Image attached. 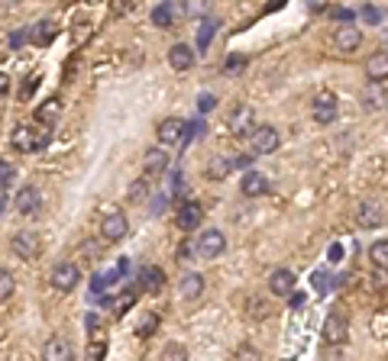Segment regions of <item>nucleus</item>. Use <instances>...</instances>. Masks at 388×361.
<instances>
[{"mask_svg": "<svg viewBox=\"0 0 388 361\" xmlns=\"http://www.w3.org/2000/svg\"><path fill=\"white\" fill-rule=\"evenodd\" d=\"M46 142H49V132H43L39 126H33V123L16 126L14 136H10V146H14L16 152H36V149H43Z\"/></svg>", "mask_w": 388, "mask_h": 361, "instance_id": "obj_1", "label": "nucleus"}, {"mask_svg": "<svg viewBox=\"0 0 388 361\" xmlns=\"http://www.w3.org/2000/svg\"><path fill=\"white\" fill-rule=\"evenodd\" d=\"M226 129H230V136H236V139H246L249 132L256 129V113L249 104H236L230 110V117H226Z\"/></svg>", "mask_w": 388, "mask_h": 361, "instance_id": "obj_2", "label": "nucleus"}, {"mask_svg": "<svg viewBox=\"0 0 388 361\" xmlns=\"http://www.w3.org/2000/svg\"><path fill=\"white\" fill-rule=\"evenodd\" d=\"M52 287H56L58 293H71L78 287V281H81V268H78L75 262H58L56 268H52Z\"/></svg>", "mask_w": 388, "mask_h": 361, "instance_id": "obj_3", "label": "nucleus"}, {"mask_svg": "<svg viewBox=\"0 0 388 361\" xmlns=\"http://www.w3.org/2000/svg\"><path fill=\"white\" fill-rule=\"evenodd\" d=\"M324 342H327V345H346V342H350V323H346V316L340 310L327 313V320H324Z\"/></svg>", "mask_w": 388, "mask_h": 361, "instance_id": "obj_4", "label": "nucleus"}, {"mask_svg": "<svg viewBox=\"0 0 388 361\" xmlns=\"http://www.w3.org/2000/svg\"><path fill=\"white\" fill-rule=\"evenodd\" d=\"M127 232H130V220L120 210H110V213L100 220V236H104V242H120V239H127Z\"/></svg>", "mask_w": 388, "mask_h": 361, "instance_id": "obj_5", "label": "nucleus"}, {"mask_svg": "<svg viewBox=\"0 0 388 361\" xmlns=\"http://www.w3.org/2000/svg\"><path fill=\"white\" fill-rule=\"evenodd\" d=\"M249 139H253L256 155H272L278 149V142H282V136H278V129L272 123H266V126H256V129L249 132Z\"/></svg>", "mask_w": 388, "mask_h": 361, "instance_id": "obj_6", "label": "nucleus"}, {"mask_svg": "<svg viewBox=\"0 0 388 361\" xmlns=\"http://www.w3.org/2000/svg\"><path fill=\"white\" fill-rule=\"evenodd\" d=\"M14 210L20 216H36L39 210H43V194H39V188H33V184H26V188L16 190L14 197Z\"/></svg>", "mask_w": 388, "mask_h": 361, "instance_id": "obj_7", "label": "nucleus"}, {"mask_svg": "<svg viewBox=\"0 0 388 361\" xmlns=\"http://www.w3.org/2000/svg\"><path fill=\"white\" fill-rule=\"evenodd\" d=\"M10 249H14L16 258H23V262H33V258H39V252H43V242H39V236H36V232H16V236L10 239Z\"/></svg>", "mask_w": 388, "mask_h": 361, "instance_id": "obj_8", "label": "nucleus"}, {"mask_svg": "<svg viewBox=\"0 0 388 361\" xmlns=\"http://www.w3.org/2000/svg\"><path fill=\"white\" fill-rule=\"evenodd\" d=\"M226 252V236L220 230H204L198 236V255L201 258H220Z\"/></svg>", "mask_w": 388, "mask_h": 361, "instance_id": "obj_9", "label": "nucleus"}, {"mask_svg": "<svg viewBox=\"0 0 388 361\" xmlns=\"http://www.w3.org/2000/svg\"><path fill=\"white\" fill-rule=\"evenodd\" d=\"M353 220L362 230H379L382 222H385V213H382V207L375 200H362L360 207L353 210Z\"/></svg>", "mask_w": 388, "mask_h": 361, "instance_id": "obj_10", "label": "nucleus"}, {"mask_svg": "<svg viewBox=\"0 0 388 361\" xmlns=\"http://www.w3.org/2000/svg\"><path fill=\"white\" fill-rule=\"evenodd\" d=\"M201 220H204V210H201L198 200L182 203V207H178V213H175V226L182 232H194L201 226Z\"/></svg>", "mask_w": 388, "mask_h": 361, "instance_id": "obj_11", "label": "nucleus"}, {"mask_svg": "<svg viewBox=\"0 0 388 361\" xmlns=\"http://www.w3.org/2000/svg\"><path fill=\"white\" fill-rule=\"evenodd\" d=\"M333 45H337L343 55L356 52L362 45V29H356L353 23H343V26H337V33H333Z\"/></svg>", "mask_w": 388, "mask_h": 361, "instance_id": "obj_12", "label": "nucleus"}, {"mask_svg": "<svg viewBox=\"0 0 388 361\" xmlns=\"http://www.w3.org/2000/svg\"><path fill=\"white\" fill-rule=\"evenodd\" d=\"M298 287V278H295V271L288 268H276L272 274H268V293L272 297H288L291 291Z\"/></svg>", "mask_w": 388, "mask_h": 361, "instance_id": "obj_13", "label": "nucleus"}, {"mask_svg": "<svg viewBox=\"0 0 388 361\" xmlns=\"http://www.w3.org/2000/svg\"><path fill=\"white\" fill-rule=\"evenodd\" d=\"M314 119H318L320 126H330L333 119H337V97H333L330 90H324V94L314 97Z\"/></svg>", "mask_w": 388, "mask_h": 361, "instance_id": "obj_14", "label": "nucleus"}, {"mask_svg": "<svg viewBox=\"0 0 388 361\" xmlns=\"http://www.w3.org/2000/svg\"><path fill=\"white\" fill-rule=\"evenodd\" d=\"M142 168H146L149 178H159V174L169 171V152L165 149H146V155H142Z\"/></svg>", "mask_w": 388, "mask_h": 361, "instance_id": "obj_15", "label": "nucleus"}, {"mask_svg": "<svg viewBox=\"0 0 388 361\" xmlns=\"http://www.w3.org/2000/svg\"><path fill=\"white\" fill-rule=\"evenodd\" d=\"M268 190V178L262 171H246L240 180V194L243 197H262Z\"/></svg>", "mask_w": 388, "mask_h": 361, "instance_id": "obj_16", "label": "nucleus"}, {"mask_svg": "<svg viewBox=\"0 0 388 361\" xmlns=\"http://www.w3.org/2000/svg\"><path fill=\"white\" fill-rule=\"evenodd\" d=\"M194 49L191 45H184V42H178V45H172L169 49V65L175 71H188V68H194Z\"/></svg>", "mask_w": 388, "mask_h": 361, "instance_id": "obj_17", "label": "nucleus"}, {"mask_svg": "<svg viewBox=\"0 0 388 361\" xmlns=\"http://www.w3.org/2000/svg\"><path fill=\"white\" fill-rule=\"evenodd\" d=\"M362 104L366 110H388V90L379 81H369V87L362 90Z\"/></svg>", "mask_w": 388, "mask_h": 361, "instance_id": "obj_18", "label": "nucleus"}, {"mask_svg": "<svg viewBox=\"0 0 388 361\" xmlns=\"http://www.w3.org/2000/svg\"><path fill=\"white\" fill-rule=\"evenodd\" d=\"M184 119H178V117H169V119H162L159 123V139L165 142V146H175V142H182V136H184Z\"/></svg>", "mask_w": 388, "mask_h": 361, "instance_id": "obj_19", "label": "nucleus"}, {"mask_svg": "<svg viewBox=\"0 0 388 361\" xmlns=\"http://www.w3.org/2000/svg\"><path fill=\"white\" fill-rule=\"evenodd\" d=\"M366 77L369 81H388V52H375V55L366 58Z\"/></svg>", "mask_w": 388, "mask_h": 361, "instance_id": "obj_20", "label": "nucleus"}, {"mask_svg": "<svg viewBox=\"0 0 388 361\" xmlns=\"http://www.w3.org/2000/svg\"><path fill=\"white\" fill-rule=\"evenodd\" d=\"M71 345L65 339H58V335H52L49 342H46V348H43V358L46 361H71Z\"/></svg>", "mask_w": 388, "mask_h": 361, "instance_id": "obj_21", "label": "nucleus"}, {"mask_svg": "<svg viewBox=\"0 0 388 361\" xmlns=\"http://www.w3.org/2000/svg\"><path fill=\"white\" fill-rule=\"evenodd\" d=\"M56 36H58V26L52 20H43V23H36V26H29V42H33V45H49Z\"/></svg>", "mask_w": 388, "mask_h": 361, "instance_id": "obj_22", "label": "nucleus"}, {"mask_svg": "<svg viewBox=\"0 0 388 361\" xmlns=\"http://www.w3.org/2000/svg\"><path fill=\"white\" fill-rule=\"evenodd\" d=\"M58 117H62V100L58 97H49L46 104L36 107V123L39 126H52Z\"/></svg>", "mask_w": 388, "mask_h": 361, "instance_id": "obj_23", "label": "nucleus"}, {"mask_svg": "<svg viewBox=\"0 0 388 361\" xmlns=\"http://www.w3.org/2000/svg\"><path fill=\"white\" fill-rule=\"evenodd\" d=\"M201 293H204V274H184L182 278V297L184 300H198Z\"/></svg>", "mask_w": 388, "mask_h": 361, "instance_id": "obj_24", "label": "nucleus"}, {"mask_svg": "<svg viewBox=\"0 0 388 361\" xmlns=\"http://www.w3.org/2000/svg\"><path fill=\"white\" fill-rule=\"evenodd\" d=\"M140 287H146L149 293H159L165 287V274L159 268H142L140 271Z\"/></svg>", "mask_w": 388, "mask_h": 361, "instance_id": "obj_25", "label": "nucleus"}, {"mask_svg": "<svg viewBox=\"0 0 388 361\" xmlns=\"http://www.w3.org/2000/svg\"><path fill=\"white\" fill-rule=\"evenodd\" d=\"M217 26H220V23L214 20V16H204V20H201V26H198V52L211 49V39H214V33H217Z\"/></svg>", "mask_w": 388, "mask_h": 361, "instance_id": "obj_26", "label": "nucleus"}, {"mask_svg": "<svg viewBox=\"0 0 388 361\" xmlns=\"http://www.w3.org/2000/svg\"><path fill=\"white\" fill-rule=\"evenodd\" d=\"M236 168V161L233 158H226V155H217V158L207 165V178H214V180H220V178H226V174Z\"/></svg>", "mask_w": 388, "mask_h": 361, "instance_id": "obj_27", "label": "nucleus"}, {"mask_svg": "<svg viewBox=\"0 0 388 361\" xmlns=\"http://www.w3.org/2000/svg\"><path fill=\"white\" fill-rule=\"evenodd\" d=\"M152 23L159 29H169L172 23H175V4H159V7L152 10Z\"/></svg>", "mask_w": 388, "mask_h": 361, "instance_id": "obj_28", "label": "nucleus"}, {"mask_svg": "<svg viewBox=\"0 0 388 361\" xmlns=\"http://www.w3.org/2000/svg\"><path fill=\"white\" fill-rule=\"evenodd\" d=\"M369 262H372L375 268L388 271V239H379V242L369 245Z\"/></svg>", "mask_w": 388, "mask_h": 361, "instance_id": "obj_29", "label": "nucleus"}, {"mask_svg": "<svg viewBox=\"0 0 388 361\" xmlns=\"http://www.w3.org/2000/svg\"><path fill=\"white\" fill-rule=\"evenodd\" d=\"M155 329H159V316H155V313H142L140 326H136V335H140V339H149Z\"/></svg>", "mask_w": 388, "mask_h": 361, "instance_id": "obj_30", "label": "nucleus"}, {"mask_svg": "<svg viewBox=\"0 0 388 361\" xmlns=\"http://www.w3.org/2000/svg\"><path fill=\"white\" fill-rule=\"evenodd\" d=\"M149 190H152V184H149V178L133 180V184H130V200H133V203L146 200V197H149Z\"/></svg>", "mask_w": 388, "mask_h": 361, "instance_id": "obj_31", "label": "nucleus"}, {"mask_svg": "<svg viewBox=\"0 0 388 361\" xmlns=\"http://www.w3.org/2000/svg\"><path fill=\"white\" fill-rule=\"evenodd\" d=\"M14 291H16V281H14V274H10L7 268H0V300L14 297Z\"/></svg>", "mask_w": 388, "mask_h": 361, "instance_id": "obj_32", "label": "nucleus"}, {"mask_svg": "<svg viewBox=\"0 0 388 361\" xmlns=\"http://www.w3.org/2000/svg\"><path fill=\"white\" fill-rule=\"evenodd\" d=\"M14 178H16V168L10 165V161L0 158V190H7L10 184H14Z\"/></svg>", "mask_w": 388, "mask_h": 361, "instance_id": "obj_33", "label": "nucleus"}, {"mask_svg": "<svg viewBox=\"0 0 388 361\" xmlns=\"http://www.w3.org/2000/svg\"><path fill=\"white\" fill-rule=\"evenodd\" d=\"M182 10L188 16H204L207 14V0H182Z\"/></svg>", "mask_w": 388, "mask_h": 361, "instance_id": "obj_34", "label": "nucleus"}, {"mask_svg": "<svg viewBox=\"0 0 388 361\" xmlns=\"http://www.w3.org/2000/svg\"><path fill=\"white\" fill-rule=\"evenodd\" d=\"M246 68V55H230L224 62V75H236V71Z\"/></svg>", "mask_w": 388, "mask_h": 361, "instance_id": "obj_35", "label": "nucleus"}, {"mask_svg": "<svg viewBox=\"0 0 388 361\" xmlns=\"http://www.w3.org/2000/svg\"><path fill=\"white\" fill-rule=\"evenodd\" d=\"M85 329H88V335H94V339H104V326H100V320L94 316V313H88Z\"/></svg>", "mask_w": 388, "mask_h": 361, "instance_id": "obj_36", "label": "nucleus"}, {"mask_svg": "<svg viewBox=\"0 0 388 361\" xmlns=\"http://www.w3.org/2000/svg\"><path fill=\"white\" fill-rule=\"evenodd\" d=\"M162 358L165 361H178V358H188V352H184V345H175V342H172V345L162 348Z\"/></svg>", "mask_w": 388, "mask_h": 361, "instance_id": "obj_37", "label": "nucleus"}, {"mask_svg": "<svg viewBox=\"0 0 388 361\" xmlns=\"http://www.w3.org/2000/svg\"><path fill=\"white\" fill-rule=\"evenodd\" d=\"M133 0H113V14L117 16H127V14H133Z\"/></svg>", "mask_w": 388, "mask_h": 361, "instance_id": "obj_38", "label": "nucleus"}, {"mask_svg": "<svg viewBox=\"0 0 388 361\" xmlns=\"http://www.w3.org/2000/svg\"><path fill=\"white\" fill-rule=\"evenodd\" d=\"M214 107H217V97H214V94H201V100H198V110H201V113H211Z\"/></svg>", "mask_w": 388, "mask_h": 361, "instance_id": "obj_39", "label": "nucleus"}, {"mask_svg": "<svg viewBox=\"0 0 388 361\" xmlns=\"http://www.w3.org/2000/svg\"><path fill=\"white\" fill-rule=\"evenodd\" d=\"M314 287H318V293H327V291H330V278L318 271V274H314Z\"/></svg>", "mask_w": 388, "mask_h": 361, "instance_id": "obj_40", "label": "nucleus"}, {"mask_svg": "<svg viewBox=\"0 0 388 361\" xmlns=\"http://www.w3.org/2000/svg\"><path fill=\"white\" fill-rule=\"evenodd\" d=\"M288 303H291V310H301V306L308 303V297H304V293H295V291H291V293H288Z\"/></svg>", "mask_w": 388, "mask_h": 361, "instance_id": "obj_41", "label": "nucleus"}, {"mask_svg": "<svg viewBox=\"0 0 388 361\" xmlns=\"http://www.w3.org/2000/svg\"><path fill=\"white\" fill-rule=\"evenodd\" d=\"M249 310H253L256 320H262V316H266V303H262V300H249Z\"/></svg>", "mask_w": 388, "mask_h": 361, "instance_id": "obj_42", "label": "nucleus"}, {"mask_svg": "<svg viewBox=\"0 0 388 361\" xmlns=\"http://www.w3.org/2000/svg\"><path fill=\"white\" fill-rule=\"evenodd\" d=\"M104 352H107V345H104V339H100L94 348H88V358H94V361H98V358H104Z\"/></svg>", "mask_w": 388, "mask_h": 361, "instance_id": "obj_43", "label": "nucleus"}, {"mask_svg": "<svg viewBox=\"0 0 388 361\" xmlns=\"http://www.w3.org/2000/svg\"><path fill=\"white\" fill-rule=\"evenodd\" d=\"M81 255H88V258H100V245L85 242V245H81Z\"/></svg>", "mask_w": 388, "mask_h": 361, "instance_id": "obj_44", "label": "nucleus"}, {"mask_svg": "<svg viewBox=\"0 0 388 361\" xmlns=\"http://www.w3.org/2000/svg\"><path fill=\"white\" fill-rule=\"evenodd\" d=\"M236 358H259V352L249 348V345H240V348H236Z\"/></svg>", "mask_w": 388, "mask_h": 361, "instance_id": "obj_45", "label": "nucleus"}, {"mask_svg": "<svg viewBox=\"0 0 388 361\" xmlns=\"http://www.w3.org/2000/svg\"><path fill=\"white\" fill-rule=\"evenodd\" d=\"M29 39V29H20V33H14L10 36V45H23V42Z\"/></svg>", "mask_w": 388, "mask_h": 361, "instance_id": "obj_46", "label": "nucleus"}, {"mask_svg": "<svg viewBox=\"0 0 388 361\" xmlns=\"http://www.w3.org/2000/svg\"><path fill=\"white\" fill-rule=\"evenodd\" d=\"M36 81H39V75H33V77H29V81H26V87H23V94H20V97H23V100H26V97H29V94H33Z\"/></svg>", "mask_w": 388, "mask_h": 361, "instance_id": "obj_47", "label": "nucleus"}, {"mask_svg": "<svg viewBox=\"0 0 388 361\" xmlns=\"http://www.w3.org/2000/svg\"><path fill=\"white\" fill-rule=\"evenodd\" d=\"M233 161H236V168H249V165H253V155H236V158H233Z\"/></svg>", "mask_w": 388, "mask_h": 361, "instance_id": "obj_48", "label": "nucleus"}, {"mask_svg": "<svg viewBox=\"0 0 388 361\" xmlns=\"http://www.w3.org/2000/svg\"><path fill=\"white\" fill-rule=\"evenodd\" d=\"M362 16H366L369 23H379V20H382V14H379V10H372V7H366V10H362Z\"/></svg>", "mask_w": 388, "mask_h": 361, "instance_id": "obj_49", "label": "nucleus"}, {"mask_svg": "<svg viewBox=\"0 0 388 361\" xmlns=\"http://www.w3.org/2000/svg\"><path fill=\"white\" fill-rule=\"evenodd\" d=\"M7 90H10V77H7V75H0V97H4Z\"/></svg>", "mask_w": 388, "mask_h": 361, "instance_id": "obj_50", "label": "nucleus"}, {"mask_svg": "<svg viewBox=\"0 0 388 361\" xmlns=\"http://www.w3.org/2000/svg\"><path fill=\"white\" fill-rule=\"evenodd\" d=\"M14 4H16V0H14ZM4 7H10V0H4Z\"/></svg>", "mask_w": 388, "mask_h": 361, "instance_id": "obj_51", "label": "nucleus"}]
</instances>
